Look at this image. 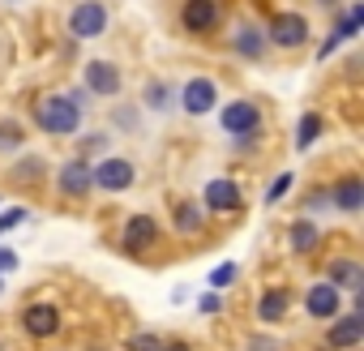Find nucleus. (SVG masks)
<instances>
[{
  "mask_svg": "<svg viewBox=\"0 0 364 351\" xmlns=\"http://www.w3.org/2000/svg\"><path fill=\"white\" fill-rule=\"evenodd\" d=\"M326 270H330V279H326V283H334V287H351V291H360V283H364V270H360V261H347V257H338V261H330Z\"/></svg>",
  "mask_w": 364,
  "mask_h": 351,
  "instance_id": "2eb2a0df",
  "label": "nucleus"
},
{
  "mask_svg": "<svg viewBox=\"0 0 364 351\" xmlns=\"http://www.w3.org/2000/svg\"><path fill=\"white\" fill-rule=\"evenodd\" d=\"M167 94H171V90H167L163 82H154V86L146 90V103H150V107H167Z\"/></svg>",
  "mask_w": 364,
  "mask_h": 351,
  "instance_id": "5701e85b",
  "label": "nucleus"
},
{
  "mask_svg": "<svg viewBox=\"0 0 364 351\" xmlns=\"http://www.w3.org/2000/svg\"><path fill=\"white\" fill-rule=\"evenodd\" d=\"M360 26H364V5H355V9H351V14H347L343 22H338V39H351V35H355Z\"/></svg>",
  "mask_w": 364,
  "mask_h": 351,
  "instance_id": "4be33fe9",
  "label": "nucleus"
},
{
  "mask_svg": "<svg viewBox=\"0 0 364 351\" xmlns=\"http://www.w3.org/2000/svg\"><path fill=\"white\" fill-rule=\"evenodd\" d=\"M364 338V313H351L330 325V347H355Z\"/></svg>",
  "mask_w": 364,
  "mask_h": 351,
  "instance_id": "4468645a",
  "label": "nucleus"
},
{
  "mask_svg": "<svg viewBox=\"0 0 364 351\" xmlns=\"http://www.w3.org/2000/svg\"><path fill=\"white\" fill-rule=\"evenodd\" d=\"M159 347H163V342H159L154 334H137V338L129 342V351H159Z\"/></svg>",
  "mask_w": 364,
  "mask_h": 351,
  "instance_id": "393cba45",
  "label": "nucleus"
},
{
  "mask_svg": "<svg viewBox=\"0 0 364 351\" xmlns=\"http://www.w3.org/2000/svg\"><path fill=\"white\" fill-rule=\"evenodd\" d=\"M236 52L262 60V52H266V35H262L257 26H240V31H236Z\"/></svg>",
  "mask_w": 364,
  "mask_h": 351,
  "instance_id": "f3484780",
  "label": "nucleus"
},
{
  "mask_svg": "<svg viewBox=\"0 0 364 351\" xmlns=\"http://www.w3.org/2000/svg\"><path fill=\"white\" fill-rule=\"evenodd\" d=\"M321 5H334V0H321Z\"/></svg>",
  "mask_w": 364,
  "mask_h": 351,
  "instance_id": "2f4dec72",
  "label": "nucleus"
},
{
  "mask_svg": "<svg viewBox=\"0 0 364 351\" xmlns=\"http://www.w3.org/2000/svg\"><path fill=\"white\" fill-rule=\"evenodd\" d=\"M338 287L334 283H317V287H309V296H304V308L313 313V317H334L338 313Z\"/></svg>",
  "mask_w": 364,
  "mask_h": 351,
  "instance_id": "9d476101",
  "label": "nucleus"
},
{
  "mask_svg": "<svg viewBox=\"0 0 364 351\" xmlns=\"http://www.w3.org/2000/svg\"><path fill=\"white\" fill-rule=\"evenodd\" d=\"M257 124H262V112H257L249 99H240V103H228V107H223V133L249 137V133H257Z\"/></svg>",
  "mask_w": 364,
  "mask_h": 351,
  "instance_id": "20e7f679",
  "label": "nucleus"
},
{
  "mask_svg": "<svg viewBox=\"0 0 364 351\" xmlns=\"http://www.w3.org/2000/svg\"><path fill=\"white\" fill-rule=\"evenodd\" d=\"M69 31L77 39H99L107 31V9L99 5V0H82V5L69 14Z\"/></svg>",
  "mask_w": 364,
  "mask_h": 351,
  "instance_id": "f03ea898",
  "label": "nucleus"
},
{
  "mask_svg": "<svg viewBox=\"0 0 364 351\" xmlns=\"http://www.w3.org/2000/svg\"><path fill=\"white\" fill-rule=\"evenodd\" d=\"M304 35H309V22L300 14H279L270 22V43H279V48H296V43H304Z\"/></svg>",
  "mask_w": 364,
  "mask_h": 351,
  "instance_id": "39448f33",
  "label": "nucleus"
},
{
  "mask_svg": "<svg viewBox=\"0 0 364 351\" xmlns=\"http://www.w3.org/2000/svg\"><path fill=\"white\" fill-rule=\"evenodd\" d=\"M35 120H39L43 133L69 137V133H77V124H82V107H77L69 94H48V99L35 103Z\"/></svg>",
  "mask_w": 364,
  "mask_h": 351,
  "instance_id": "f257e3e1",
  "label": "nucleus"
},
{
  "mask_svg": "<svg viewBox=\"0 0 364 351\" xmlns=\"http://www.w3.org/2000/svg\"><path fill=\"white\" fill-rule=\"evenodd\" d=\"M154 236H159V223H154L150 215H137V219H129V223H124V249H133V253L150 249V244H154Z\"/></svg>",
  "mask_w": 364,
  "mask_h": 351,
  "instance_id": "1a4fd4ad",
  "label": "nucleus"
},
{
  "mask_svg": "<svg viewBox=\"0 0 364 351\" xmlns=\"http://www.w3.org/2000/svg\"><path fill=\"white\" fill-rule=\"evenodd\" d=\"M90 176H95V185H99V189L120 193V189H129V185H133V176H137V171H133V163H129V158H103Z\"/></svg>",
  "mask_w": 364,
  "mask_h": 351,
  "instance_id": "7ed1b4c3",
  "label": "nucleus"
},
{
  "mask_svg": "<svg viewBox=\"0 0 364 351\" xmlns=\"http://www.w3.org/2000/svg\"><path fill=\"white\" fill-rule=\"evenodd\" d=\"M176 227H180V232H198V227H202V210L189 206V202H180V210H176Z\"/></svg>",
  "mask_w": 364,
  "mask_h": 351,
  "instance_id": "aec40b11",
  "label": "nucleus"
},
{
  "mask_svg": "<svg viewBox=\"0 0 364 351\" xmlns=\"http://www.w3.org/2000/svg\"><path fill=\"white\" fill-rule=\"evenodd\" d=\"M14 223H22V210H9V215H0V232H5V227H14Z\"/></svg>",
  "mask_w": 364,
  "mask_h": 351,
  "instance_id": "c85d7f7f",
  "label": "nucleus"
},
{
  "mask_svg": "<svg viewBox=\"0 0 364 351\" xmlns=\"http://www.w3.org/2000/svg\"><path fill=\"white\" fill-rule=\"evenodd\" d=\"M180 22H185V31L206 35V31L219 22V5H215V0H185V14H180Z\"/></svg>",
  "mask_w": 364,
  "mask_h": 351,
  "instance_id": "423d86ee",
  "label": "nucleus"
},
{
  "mask_svg": "<svg viewBox=\"0 0 364 351\" xmlns=\"http://www.w3.org/2000/svg\"><path fill=\"white\" fill-rule=\"evenodd\" d=\"M22 325H26V334H31V338H48V334H56L60 313H56V304H31V308H26V317H22Z\"/></svg>",
  "mask_w": 364,
  "mask_h": 351,
  "instance_id": "6e6552de",
  "label": "nucleus"
},
{
  "mask_svg": "<svg viewBox=\"0 0 364 351\" xmlns=\"http://www.w3.org/2000/svg\"><path fill=\"white\" fill-rule=\"evenodd\" d=\"M287 189H291V176H279V180L270 185V198H266V202H279V198H283Z\"/></svg>",
  "mask_w": 364,
  "mask_h": 351,
  "instance_id": "a878e982",
  "label": "nucleus"
},
{
  "mask_svg": "<svg viewBox=\"0 0 364 351\" xmlns=\"http://www.w3.org/2000/svg\"><path fill=\"white\" fill-rule=\"evenodd\" d=\"M317 133H321V116H313V112H309V116L300 120V133H296V146H300V150H304V146H313V141H317Z\"/></svg>",
  "mask_w": 364,
  "mask_h": 351,
  "instance_id": "412c9836",
  "label": "nucleus"
},
{
  "mask_svg": "<svg viewBox=\"0 0 364 351\" xmlns=\"http://www.w3.org/2000/svg\"><path fill=\"white\" fill-rule=\"evenodd\" d=\"M206 206L219 210V215L240 210V189H236L232 180H210V185H206Z\"/></svg>",
  "mask_w": 364,
  "mask_h": 351,
  "instance_id": "ddd939ff",
  "label": "nucleus"
},
{
  "mask_svg": "<svg viewBox=\"0 0 364 351\" xmlns=\"http://www.w3.org/2000/svg\"><path fill=\"white\" fill-rule=\"evenodd\" d=\"M159 351H189V347H185V342H176V338H171V342H163Z\"/></svg>",
  "mask_w": 364,
  "mask_h": 351,
  "instance_id": "7c9ffc66",
  "label": "nucleus"
},
{
  "mask_svg": "<svg viewBox=\"0 0 364 351\" xmlns=\"http://www.w3.org/2000/svg\"><path fill=\"white\" fill-rule=\"evenodd\" d=\"M86 86H90V94H116L120 90V69L116 65H107V60H90L86 65Z\"/></svg>",
  "mask_w": 364,
  "mask_h": 351,
  "instance_id": "0eeeda50",
  "label": "nucleus"
},
{
  "mask_svg": "<svg viewBox=\"0 0 364 351\" xmlns=\"http://www.w3.org/2000/svg\"><path fill=\"white\" fill-rule=\"evenodd\" d=\"M287 304H291L287 291H266V296L257 300V317H262V321H279V317L287 313Z\"/></svg>",
  "mask_w": 364,
  "mask_h": 351,
  "instance_id": "a211bd4d",
  "label": "nucleus"
},
{
  "mask_svg": "<svg viewBox=\"0 0 364 351\" xmlns=\"http://www.w3.org/2000/svg\"><path fill=\"white\" fill-rule=\"evenodd\" d=\"M232 279H236V266H232V261H223V266H219V270L210 274V283H215V287H228Z\"/></svg>",
  "mask_w": 364,
  "mask_h": 351,
  "instance_id": "b1692460",
  "label": "nucleus"
},
{
  "mask_svg": "<svg viewBox=\"0 0 364 351\" xmlns=\"http://www.w3.org/2000/svg\"><path fill=\"white\" fill-rule=\"evenodd\" d=\"M202 313H219V296H202Z\"/></svg>",
  "mask_w": 364,
  "mask_h": 351,
  "instance_id": "c756f323",
  "label": "nucleus"
},
{
  "mask_svg": "<svg viewBox=\"0 0 364 351\" xmlns=\"http://www.w3.org/2000/svg\"><path fill=\"white\" fill-rule=\"evenodd\" d=\"M90 185H95V176H90V167H86L82 158H73V163H65V167H60V189H65L69 198L90 193Z\"/></svg>",
  "mask_w": 364,
  "mask_h": 351,
  "instance_id": "9b49d317",
  "label": "nucleus"
},
{
  "mask_svg": "<svg viewBox=\"0 0 364 351\" xmlns=\"http://www.w3.org/2000/svg\"><path fill=\"white\" fill-rule=\"evenodd\" d=\"M5 270H18V253L14 249H0V274Z\"/></svg>",
  "mask_w": 364,
  "mask_h": 351,
  "instance_id": "bb28decb",
  "label": "nucleus"
},
{
  "mask_svg": "<svg viewBox=\"0 0 364 351\" xmlns=\"http://www.w3.org/2000/svg\"><path fill=\"white\" fill-rule=\"evenodd\" d=\"M215 82H206V77H198V82H189L185 86V112L189 116H206L210 107H215Z\"/></svg>",
  "mask_w": 364,
  "mask_h": 351,
  "instance_id": "f8f14e48",
  "label": "nucleus"
},
{
  "mask_svg": "<svg viewBox=\"0 0 364 351\" xmlns=\"http://www.w3.org/2000/svg\"><path fill=\"white\" fill-rule=\"evenodd\" d=\"M18 141V129L14 124H0V146H14Z\"/></svg>",
  "mask_w": 364,
  "mask_h": 351,
  "instance_id": "cd10ccee",
  "label": "nucleus"
},
{
  "mask_svg": "<svg viewBox=\"0 0 364 351\" xmlns=\"http://www.w3.org/2000/svg\"><path fill=\"white\" fill-rule=\"evenodd\" d=\"M334 206H338V210H347V215L364 206V185L355 180V176H347V180H338V189H334Z\"/></svg>",
  "mask_w": 364,
  "mask_h": 351,
  "instance_id": "dca6fc26",
  "label": "nucleus"
},
{
  "mask_svg": "<svg viewBox=\"0 0 364 351\" xmlns=\"http://www.w3.org/2000/svg\"><path fill=\"white\" fill-rule=\"evenodd\" d=\"M291 249L296 253H313L317 249V227L313 223H291Z\"/></svg>",
  "mask_w": 364,
  "mask_h": 351,
  "instance_id": "6ab92c4d",
  "label": "nucleus"
}]
</instances>
